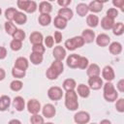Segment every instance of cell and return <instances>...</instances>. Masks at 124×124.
Here are the masks:
<instances>
[{"label": "cell", "instance_id": "obj_53", "mask_svg": "<svg viewBox=\"0 0 124 124\" xmlns=\"http://www.w3.org/2000/svg\"><path fill=\"white\" fill-rule=\"evenodd\" d=\"M7 56V49L4 46H0V59H4Z\"/></svg>", "mask_w": 124, "mask_h": 124}, {"label": "cell", "instance_id": "obj_17", "mask_svg": "<svg viewBox=\"0 0 124 124\" xmlns=\"http://www.w3.org/2000/svg\"><path fill=\"white\" fill-rule=\"evenodd\" d=\"M88 9H89V11H91L93 13H99L103 10V3L101 1H98V0L92 1L88 5Z\"/></svg>", "mask_w": 124, "mask_h": 124}, {"label": "cell", "instance_id": "obj_38", "mask_svg": "<svg viewBox=\"0 0 124 124\" xmlns=\"http://www.w3.org/2000/svg\"><path fill=\"white\" fill-rule=\"evenodd\" d=\"M30 122L31 124H44V117L41 116L40 114H32L31 118H30Z\"/></svg>", "mask_w": 124, "mask_h": 124}, {"label": "cell", "instance_id": "obj_15", "mask_svg": "<svg viewBox=\"0 0 124 124\" xmlns=\"http://www.w3.org/2000/svg\"><path fill=\"white\" fill-rule=\"evenodd\" d=\"M13 105L15 107V108L17 110V111H22L24 109V107H25V102H24V99L20 96H16L15 97L14 99V102H13Z\"/></svg>", "mask_w": 124, "mask_h": 124}, {"label": "cell", "instance_id": "obj_3", "mask_svg": "<svg viewBox=\"0 0 124 124\" xmlns=\"http://www.w3.org/2000/svg\"><path fill=\"white\" fill-rule=\"evenodd\" d=\"M47 96L52 101H58L63 96V91L58 86H52L47 90Z\"/></svg>", "mask_w": 124, "mask_h": 124}, {"label": "cell", "instance_id": "obj_50", "mask_svg": "<svg viewBox=\"0 0 124 124\" xmlns=\"http://www.w3.org/2000/svg\"><path fill=\"white\" fill-rule=\"evenodd\" d=\"M53 40L55 43L59 44L61 41H62V33L60 31H55L54 32V37H53Z\"/></svg>", "mask_w": 124, "mask_h": 124}, {"label": "cell", "instance_id": "obj_23", "mask_svg": "<svg viewBox=\"0 0 124 124\" xmlns=\"http://www.w3.org/2000/svg\"><path fill=\"white\" fill-rule=\"evenodd\" d=\"M49 68H51L58 76L61 75V74L63 73V70H64V66H63L62 61H58V60L53 61V62L51 63V65H50Z\"/></svg>", "mask_w": 124, "mask_h": 124}, {"label": "cell", "instance_id": "obj_6", "mask_svg": "<svg viewBox=\"0 0 124 124\" xmlns=\"http://www.w3.org/2000/svg\"><path fill=\"white\" fill-rule=\"evenodd\" d=\"M88 87L93 90H98L103 86V80L100 77H92L88 79Z\"/></svg>", "mask_w": 124, "mask_h": 124}, {"label": "cell", "instance_id": "obj_57", "mask_svg": "<svg viewBox=\"0 0 124 124\" xmlns=\"http://www.w3.org/2000/svg\"><path fill=\"white\" fill-rule=\"evenodd\" d=\"M100 124H111V123H110V121L108 120V119H103V120L100 122Z\"/></svg>", "mask_w": 124, "mask_h": 124}, {"label": "cell", "instance_id": "obj_13", "mask_svg": "<svg viewBox=\"0 0 124 124\" xmlns=\"http://www.w3.org/2000/svg\"><path fill=\"white\" fill-rule=\"evenodd\" d=\"M28 60L25 58V57H18L16 59L15 61V66L16 68L17 69H20V70H23V71H26V69L28 68Z\"/></svg>", "mask_w": 124, "mask_h": 124}, {"label": "cell", "instance_id": "obj_41", "mask_svg": "<svg viewBox=\"0 0 124 124\" xmlns=\"http://www.w3.org/2000/svg\"><path fill=\"white\" fill-rule=\"evenodd\" d=\"M32 52L39 53V54H43V53L45 52V46H44L42 44L33 45V46H32Z\"/></svg>", "mask_w": 124, "mask_h": 124}, {"label": "cell", "instance_id": "obj_4", "mask_svg": "<svg viewBox=\"0 0 124 124\" xmlns=\"http://www.w3.org/2000/svg\"><path fill=\"white\" fill-rule=\"evenodd\" d=\"M74 120L77 124H87L90 120V115L88 112L80 110L74 115Z\"/></svg>", "mask_w": 124, "mask_h": 124}, {"label": "cell", "instance_id": "obj_9", "mask_svg": "<svg viewBox=\"0 0 124 124\" xmlns=\"http://www.w3.org/2000/svg\"><path fill=\"white\" fill-rule=\"evenodd\" d=\"M102 76H103V78H104L107 81H109V82H110V81L114 78L115 74H114L113 69H112L110 66H106V67L103 69V71H102Z\"/></svg>", "mask_w": 124, "mask_h": 124}, {"label": "cell", "instance_id": "obj_42", "mask_svg": "<svg viewBox=\"0 0 124 124\" xmlns=\"http://www.w3.org/2000/svg\"><path fill=\"white\" fill-rule=\"evenodd\" d=\"M46 78H47L48 79H50V80L56 79V78H58V75H57L51 68H48V69L46 70Z\"/></svg>", "mask_w": 124, "mask_h": 124}, {"label": "cell", "instance_id": "obj_22", "mask_svg": "<svg viewBox=\"0 0 124 124\" xmlns=\"http://www.w3.org/2000/svg\"><path fill=\"white\" fill-rule=\"evenodd\" d=\"M43 39H44L43 35L40 32H33V33H31L29 40L32 45H39V44H42Z\"/></svg>", "mask_w": 124, "mask_h": 124}, {"label": "cell", "instance_id": "obj_18", "mask_svg": "<svg viewBox=\"0 0 124 124\" xmlns=\"http://www.w3.org/2000/svg\"><path fill=\"white\" fill-rule=\"evenodd\" d=\"M58 16L66 20H69L73 17V11L70 8H61L58 11Z\"/></svg>", "mask_w": 124, "mask_h": 124}, {"label": "cell", "instance_id": "obj_44", "mask_svg": "<svg viewBox=\"0 0 124 124\" xmlns=\"http://www.w3.org/2000/svg\"><path fill=\"white\" fill-rule=\"evenodd\" d=\"M115 108L117 111L119 112H123L124 111V99L123 98H120L116 101V104H115Z\"/></svg>", "mask_w": 124, "mask_h": 124}, {"label": "cell", "instance_id": "obj_43", "mask_svg": "<svg viewBox=\"0 0 124 124\" xmlns=\"http://www.w3.org/2000/svg\"><path fill=\"white\" fill-rule=\"evenodd\" d=\"M117 16H118V12H117V10L115 8H110V9H108L107 11V16H108V17H109L111 19H114Z\"/></svg>", "mask_w": 124, "mask_h": 124}, {"label": "cell", "instance_id": "obj_21", "mask_svg": "<svg viewBox=\"0 0 124 124\" xmlns=\"http://www.w3.org/2000/svg\"><path fill=\"white\" fill-rule=\"evenodd\" d=\"M11 104V99L7 95H3L0 97V111H5Z\"/></svg>", "mask_w": 124, "mask_h": 124}, {"label": "cell", "instance_id": "obj_12", "mask_svg": "<svg viewBox=\"0 0 124 124\" xmlns=\"http://www.w3.org/2000/svg\"><path fill=\"white\" fill-rule=\"evenodd\" d=\"M81 38L83 39L84 43H87V44L92 43L94 41V39H95V33L91 29H84L82 31Z\"/></svg>", "mask_w": 124, "mask_h": 124}, {"label": "cell", "instance_id": "obj_25", "mask_svg": "<svg viewBox=\"0 0 124 124\" xmlns=\"http://www.w3.org/2000/svg\"><path fill=\"white\" fill-rule=\"evenodd\" d=\"M86 23L89 27H96L99 24V17L94 14L88 15L86 17Z\"/></svg>", "mask_w": 124, "mask_h": 124}, {"label": "cell", "instance_id": "obj_45", "mask_svg": "<svg viewBox=\"0 0 124 124\" xmlns=\"http://www.w3.org/2000/svg\"><path fill=\"white\" fill-rule=\"evenodd\" d=\"M73 40H74V43H75L77 48L78 47H81L85 44L84 41H83V39L81 38V36H76V37L73 38Z\"/></svg>", "mask_w": 124, "mask_h": 124}, {"label": "cell", "instance_id": "obj_35", "mask_svg": "<svg viewBox=\"0 0 124 124\" xmlns=\"http://www.w3.org/2000/svg\"><path fill=\"white\" fill-rule=\"evenodd\" d=\"M16 9H15V8H8L6 11H5V17L9 20V21H12V20H14V17H15V16H16Z\"/></svg>", "mask_w": 124, "mask_h": 124}, {"label": "cell", "instance_id": "obj_1", "mask_svg": "<svg viewBox=\"0 0 124 124\" xmlns=\"http://www.w3.org/2000/svg\"><path fill=\"white\" fill-rule=\"evenodd\" d=\"M65 106L69 110H76L78 108V95L75 90L66 91L65 94Z\"/></svg>", "mask_w": 124, "mask_h": 124}, {"label": "cell", "instance_id": "obj_60", "mask_svg": "<svg viewBox=\"0 0 124 124\" xmlns=\"http://www.w3.org/2000/svg\"><path fill=\"white\" fill-rule=\"evenodd\" d=\"M91 124H96V123H91Z\"/></svg>", "mask_w": 124, "mask_h": 124}, {"label": "cell", "instance_id": "obj_36", "mask_svg": "<svg viewBox=\"0 0 124 124\" xmlns=\"http://www.w3.org/2000/svg\"><path fill=\"white\" fill-rule=\"evenodd\" d=\"M13 38H14V40L22 42L25 38V32L22 29H16V32L13 34Z\"/></svg>", "mask_w": 124, "mask_h": 124}, {"label": "cell", "instance_id": "obj_2", "mask_svg": "<svg viewBox=\"0 0 124 124\" xmlns=\"http://www.w3.org/2000/svg\"><path fill=\"white\" fill-rule=\"evenodd\" d=\"M118 97V93L116 92L113 84L109 81H107L104 84V98L108 102H113L116 101Z\"/></svg>", "mask_w": 124, "mask_h": 124}, {"label": "cell", "instance_id": "obj_52", "mask_svg": "<svg viewBox=\"0 0 124 124\" xmlns=\"http://www.w3.org/2000/svg\"><path fill=\"white\" fill-rule=\"evenodd\" d=\"M112 4L118 8H120L122 11H123V6H124V1L123 0H116V1H113Z\"/></svg>", "mask_w": 124, "mask_h": 124}, {"label": "cell", "instance_id": "obj_27", "mask_svg": "<svg viewBox=\"0 0 124 124\" xmlns=\"http://www.w3.org/2000/svg\"><path fill=\"white\" fill-rule=\"evenodd\" d=\"M14 20H15L16 23L21 25V24H24L27 21V16L22 12H16V16L14 17Z\"/></svg>", "mask_w": 124, "mask_h": 124}, {"label": "cell", "instance_id": "obj_39", "mask_svg": "<svg viewBox=\"0 0 124 124\" xmlns=\"http://www.w3.org/2000/svg\"><path fill=\"white\" fill-rule=\"evenodd\" d=\"M88 67V59L83 56H79L78 63V68L79 69H86Z\"/></svg>", "mask_w": 124, "mask_h": 124}, {"label": "cell", "instance_id": "obj_33", "mask_svg": "<svg viewBox=\"0 0 124 124\" xmlns=\"http://www.w3.org/2000/svg\"><path fill=\"white\" fill-rule=\"evenodd\" d=\"M16 29H17V28L16 27V25H15L12 21H6V22H5V31H6L7 34L13 36V34L16 32Z\"/></svg>", "mask_w": 124, "mask_h": 124}, {"label": "cell", "instance_id": "obj_5", "mask_svg": "<svg viewBox=\"0 0 124 124\" xmlns=\"http://www.w3.org/2000/svg\"><path fill=\"white\" fill-rule=\"evenodd\" d=\"M27 109L31 114H37L41 110V104L36 99H31L27 103Z\"/></svg>", "mask_w": 124, "mask_h": 124}, {"label": "cell", "instance_id": "obj_58", "mask_svg": "<svg viewBox=\"0 0 124 124\" xmlns=\"http://www.w3.org/2000/svg\"><path fill=\"white\" fill-rule=\"evenodd\" d=\"M44 124H53V123H51V122H47V123H44Z\"/></svg>", "mask_w": 124, "mask_h": 124}, {"label": "cell", "instance_id": "obj_48", "mask_svg": "<svg viewBox=\"0 0 124 124\" xmlns=\"http://www.w3.org/2000/svg\"><path fill=\"white\" fill-rule=\"evenodd\" d=\"M28 4H29L28 0H18L17 1V7L20 10H23V11H26V9L28 7Z\"/></svg>", "mask_w": 124, "mask_h": 124}, {"label": "cell", "instance_id": "obj_56", "mask_svg": "<svg viewBox=\"0 0 124 124\" xmlns=\"http://www.w3.org/2000/svg\"><path fill=\"white\" fill-rule=\"evenodd\" d=\"M8 124H21V122L18 119H12V120L9 121Z\"/></svg>", "mask_w": 124, "mask_h": 124}, {"label": "cell", "instance_id": "obj_28", "mask_svg": "<svg viewBox=\"0 0 124 124\" xmlns=\"http://www.w3.org/2000/svg\"><path fill=\"white\" fill-rule=\"evenodd\" d=\"M53 24H54V26H55L57 29H64V28L67 26V20L64 19L63 17L57 16L54 18Z\"/></svg>", "mask_w": 124, "mask_h": 124}, {"label": "cell", "instance_id": "obj_59", "mask_svg": "<svg viewBox=\"0 0 124 124\" xmlns=\"http://www.w3.org/2000/svg\"><path fill=\"white\" fill-rule=\"evenodd\" d=\"M0 15H1V9H0Z\"/></svg>", "mask_w": 124, "mask_h": 124}, {"label": "cell", "instance_id": "obj_32", "mask_svg": "<svg viewBox=\"0 0 124 124\" xmlns=\"http://www.w3.org/2000/svg\"><path fill=\"white\" fill-rule=\"evenodd\" d=\"M112 32L116 36L122 35L123 32H124V24L122 22H116V23H114V25L112 27Z\"/></svg>", "mask_w": 124, "mask_h": 124}, {"label": "cell", "instance_id": "obj_40", "mask_svg": "<svg viewBox=\"0 0 124 124\" xmlns=\"http://www.w3.org/2000/svg\"><path fill=\"white\" fill-rule=\"evenodd\" d=\"M10 46L14 51H17L22 47V42L16 41V40H13L11 42V44H10Z\"/></svg>", "mask_w": 124, "mask_h": 124}, {"label": "cell", "instance_id": "obj_20", "mask_svg": "<svg viewBox=\"0 0 124 124\" xmlns=\"http://www.w3.org/2000/svg\"><path fill=\"white\" fill-rule=\"evenodd\" d=\"M52 10V6L49 2H46V1H43L40 3L39 5V11L41 14H46V15H49V13L51 12Z\"/></svg>", "mask_w": 124, "mask_h": 124}, {"label": "cell", "instance_id": "obj_24", "mask_svg": "<svg viewBox=\"0 0 124 124\" xmlns=\"http://www.w3.org/2000/svg\"><path fill=\"white\" fill-rule=\"evenodd\" d=\"M76 10H77V13L79 16H85L89 11L88 9V5H86L85 3H79L77 5L76 7Z\"/></svg>", "mask_w": 124, "mask_h": 124}, {"label": "cell", "instance_id": "obj_19", "mask_svg": "<svg viewBox=\"0 0 124 124\" xmlns=\"http://www.w3.org/2000/svg\"><path fill=\"white\" fill-rule=\"evenodd\" d=\"M77 92H78V94L80 97H82V98H87V97L89 96V94H90V88H89L87 85L81 83V84L78 85V90H77Z\"/></svg>", "mask_w": 124, "mask_h": 124}, {"label": "cell", "instance_id": "obj_14", "mask_svg": "<svg viewBox=\"0 0 124 124\" xmlns=\"http://www.w3.org/2000/svg\"><path fill=\"white\" fill-rule=\"evenodd\" d=\"M78 59H79V55H78V54H76V53L71 54V55L67 58V65H68V67H70V68H72V69L78 68Z\"/></svg>", "mask_w": 124, "mask_h": 124}, {"label": "cell", "instance_id": "obj_31", "mask_svg": "<svg viewBox=\"0 0 124 124\" xmlns=\"http://www.w3.org/2000/svg\"><path fill=\"white\" fill-rule=\"evenodd\" d=\"M30 58V61L32 64L34 65H39L43 62V54H39V53H35V52H32L29 56Z\"/></svg>", "mask_w": 124, "mask_h": 124}, {"label": "cell", "instance_id": "obj_51", "mask_svg": "<svg viewBox=\"0 0 124 124\" xmlns=\"http://www.w3.org/2000/svg\"><path fill=\"white\" fill-rule=\"evenodd\" d=\"M119 92H124V79H120L116 85Z\"/></svg>", "mask_w": 124, "mask_h": 124}, {"label": "cell", "instance_id": "obj_11", "mask_svg": "<svg viewBox=\"0 0 124 124\" xmlns=\"http://www.w3.org/2000/svg\"><path fill=\"white\" fill-rule=\"evenodd\" d=\"M101 73V70H100V67L93 63V64H90L88 67H87V70H86V74L89 78H92V77H99Z\"/></svg>", "mask_w": 124, "mask_h": 124}, {"label": "cell", "instance_id": "obj_10", "mask_svg": "<svg viewBox=\"0 0 124 124\" xmlns=\"http://www.w3.org/2000/svg\"><path fill=\"white\" fill-rule=\"evenodd\" d=\"M109 42H110V38H109V36L107 35V34H104V33L98 35L97 38H96V44H97L99 46H102V47L108 46Z\"/></svg>", "mask_w": 124, "mask_h": 124}, {"label": "cell", "instance_id": "obj_47", "mask_svg": "<svg viewBox=\"0 0 124 124\" xmlns=\"http://www.w3.org/2000/svg\"><path fill=\"white\" fill-rule=\"evenodd\" d=\"M65 46H66V48L69 49V50H75V49L77 48V47H76V45H75V43H74L73 38H72V39H69V40H67V41L65 42Z\"/></svg>", "mask_w": 124, "mask_h": 124}, {"label": "cell", "instance_id": "obj_34", "mask_svg": "<svg viewBox=\"0 0 124 124\" xmlns=\"http://www.w3.org/2000/svg\"><path fill=\"white\" fill-rule=\"evenodd\" d=\"M22 86H23V83H22L20 80H18V79L13 80V81L11 82V84H10V88H11L13 91H15V92H17V91L21 90V89H22Z\"/></svg>", "mask_w": 124, "mask_h": 124}, {"label": "cell", "instance_id": "obj_16", "mask_svg": "<svg viewBox=\"0 0 124 124\" xmlns=\"http://www.w3.org/2000/svg\"><path fill=\"white\" fill-rule=\"evenodd\" d=\"M114 19H111L108 16H104L102 19H101V26L105 29V30H109V29H112L113 25H114Z\"/></svg>", "mask_w": 124, "mask_h": 124}, {"label": "cell", "instance_id": "obj_49", "mask_svg": "<svg viewBox=\"0 0 124 124\" xmlns=\"http://www.w3.org/2000/svg\"><path fill=\"white\" fill-rule=\"evenodd\" d=\"M53 44H54V40H53V37L52 36H46L45 38V45H46V46L52 47L53 46Z\"/></svg>", "mask_w": 124, "mask_h": 124}, {"label": "cell", "instance_id": "obj_30", "mask_svg": "<svg viewBox=\"0 0 124 124\" xmlns=\"http://www.w3.org/2000/svg\"><path fill=\"white\" fill-rule=\"evenodd\" d=\"M38 20L42 26H47L51 21V16L49 15H46V14H41L39 16Z\"/></svg>", "mask_w": 124, "mask_h": 124}, {"label": "cell", "instance_id": "obj_29", "mask_svg": "<svg viewBox=\"0 0 124 124\" xmlns=\"http://www.w3.org/2000/svg\"><path fill=\"white\" fill-rule=\"evenodd\" d=\"M77 86V83L75 81V79L73 78H67L64 80L63 82V88L66 90V91H71V90H74Z\"/></svg>", "mask_w": 124, "mask_h": 124}, {"label": "cell", "instance_id": "obj_46", "mask_svg": "<svg viewBox=\"0 0 124 124\" xmlns=\"http://www.w3.org/2000/svg\"><path fill=\"white\" fill-rule=\"evenodd\" d=\"M36 10H37V4H36V2H35V1H29L28 7H27V9H26L25 12H27V13H29V14H32V13H34Z\"/></svg>", "mask_w": 124, "mask_h": 124}, {"label": "cell", "instance_id": "obj_7", "mask_svg": "<svg viewBox=\"0 0 124 124\" xmlns=\"http://www.w3.org/2000/svg\"><path fill=\"white\" fill-rule=\"evenodd\" d=\"M42 112H43V115H44L45 117H46V118H51V117H53V116L55 115L56 109H55V108H54L53 105H51V104H46V105H45V106L43 107Z\"/></svg>", "mask_w": 124, "mask_h": 124}, {"label": "cell", "instance_id": "obj_54", "mask_svg": "<svg viewBox=\"0 0 124 124\" xmlns=\"http://www.w3.org/2000/svg\"><path fill=\"white\" fill-rule=\"evenodd\" d=\"M57 3H58V5L61 6L62 8H67V6L71 4V0H66V1H61V0H59Z\"/></svg>", "mask_w": 124, "mask_h": 124}, {"label": "cell", "instance_id": "obj_55", "mask_svg": "<svg viewBox=\"0 0 124 124\" xmlns=\"http://www.w3.org/2000/svg\"><path fill=\"white\" fill-rule=\"evenodd\" d=\"M5 77H6V72H5V70L2 69V68H0V81L3 80V79L5 78Z\"/></svg>", "mask_w": 124, "mask_h": 124}, {"label": "cell", "instance_id": "obj_26", "mask_svg": "<svg viewBox=\"0 0 124 124\" xmlns=\"http://www.w3.org/2000/svg\"><path fill=\"white\" fill-rule=\"evenodd\" d=\"M109 51L113 55H117L122 51V46L118 42H113L109 45Z\"/></svg>", "mask_w": 124, "mask_h": 124}, {"label": "cell", "instance_id": "obj_8", "mask_svg": "<svg viewBox=\"0 0 124 124\" xmlns=\"http://www.w3.org/2000/svg\"><path fill=\"white\" fill-rule=\"evenodd\" d=\"M52 54H53V57L55 58V60L62 61L66 57V50L63 46H57L54 47V49L52 51Z\"/></svg>", "mask_w": 124, "mask_h": 124}, {"label": "cell", "instance_id": "obj_37", "mask_svg": "<svg viewBox=\"0 0 124 124\" xmlns=\"http://www.w3.org/2000/svg\"><path fill=\"white\" fill-rule=\"evenodd\" d=\"M12 75H13V77L16 78H22L25 76V71L14 67V68L12 69Z\"/></svg>", "mask_w": 124, "mask_h": 124}]
</instances>
